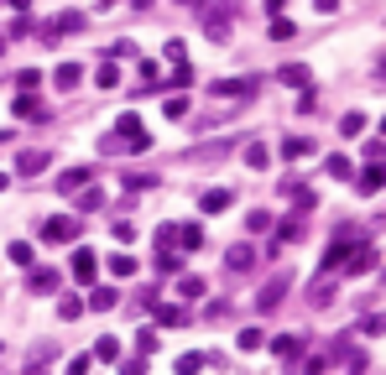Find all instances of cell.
I'll return each mask as SVG.
<instances>
[{"mask_svg": "<svg viewBox=\"0 0 386 375\" xmlns=\"http://www.w3.org/2000/svg\"><path fill=\"white\" fill-rule=\"evenodd\" d=\"M73 276L84 281V287L99 276V256H95V250H73Z\"/></svg>", "mask_w": 386, "mask_h": 375, "instance_id": "30bf717a", "label": "cell"}, {"mask_svg": "<svg viewBox=\"0 0 386 375\" xmlns=\"http://www.w3.org/2000/svg\"><path fill=\"white\" fill-rule=\"evenodd\" d=\"M131 6H152V0H131Z\"/></svg>", "mask_w": 386, "mask_h": 375, "instance_id": "9f6ffc18", "label": "cell"}, {"mask_svg": "<svg viewBox=\"0 0 386 375\" xmlns=\"http://www.w3.org/2000/svg\"><path fill=\"white\" fill-rule=\"evenodd\" d=\"M89 365H95V355H73V359H68V370H73V375H84Z\"/></svg>", "mask_w": 386, "mask_h": 375, "instance_id": "f6af8a7d", "label": "cell"}, {"mask_svg": "<svg viewBox=\"0 0 386 375\" xmlns=\"http://www.w3.org/2000/svg\"><path fill=\"white\" fill-rule=\"evenodd\" d=\"M6 47H11V37H0V52H6Z\"/></svg>", "mask_w": 386, "mask_h": 375, "instance_id": "db71d44e", "label": "cell"}, {"mask_svg": "<svg viewBox=\"0 0 386 375\" xmlns=\"http://www.w3.org/2000/svg\"><path fill=\"white\" fill-rule=\"evenodd\" d=\"M136 350H141V355L157 350V328H141V333H136Z\"/></svg>", "mask_w": 386, "mask_h": 375, "instance_id": "ab89813d", "label": "cell"}, {"mask_svg": "<svg viewBox=\"0 0 386 375\" xmlns=\"http://www.w3.org/2000/svg\"><path fill=\"white\" fill-rule=\"evenodd\" d=\"M11 11H16V16H26V11H32V0H6Z\"/></svg>", "mask_w": 386, "mask_h": 375, "instance_id": "f907efd6", "label": "cell"}, {"mask_svg": "<svg viewBox=\"0 0 386 375\" xmlns=\"http://www.w3.org/2000/svg\"><path fill=\"white\" fill-rule=\"evenodd\" d=\"M313 6L324 11V16H334V11H339V0H313Z\"/></svg>", "mask_w": 386, "mask_h": 375, "instance_id": "681fc988", "label": "cell"}, {"mask_svg": "<svg viewBox=\"0 0 386 375\" xmlns=\"http://www.w3.org/2000/svg\"><path fill=\"white\" fill-rule=\"evenodd\" d=\"M0 193H6V172H0Z\"/></svg>", "mask_w": 386, "mask_h": 375, "instance_id": "11a10c76", "label": "cell"}, {"mask_svg": "<svg viewBox=\"0 0 386 375\" xmlns=\"http://www.w3.org/2000/svg\"><path fill=\"white\" fill-rule=\"evenodd\" d=\"M110 276H115V281L136 276V256H126V250H121V256H110Z\"/></svg>", "mask_w": 386, "mask_h": 375, "instance_id": "83f0119b", "label": "cell"}, {"mask_svg": "<svg viewBox=\"0 0 386 375\" xmlns=\"http://www.w3.org/2000/svg\"><path fill=\"white\" fill-rule=\"evenodd\" d=\"M355 183H361V193H381V188H386V162H370Z\"/></svg>", "mask_w": 386, "mask_h": 375, "instance_id": "7c38bea8", "label": "cell"}, {"mask_svg": "<svg viewBox=\"0 0 386 375\" xmlns=\"http://www.w3.org/2000/svg\"><path fill=\"white\" fill-rule=\"evenodd\" d=\"M115 240H126V245H131V240H136V224H131V219H115Z\"/></svg>", "mask_w": 386, "mask_h": 375, "instance_id": "b9f144b4", "label": "cell"}, {"mask_svg": "<svg viewBox=\"0 0 386 375\" xmlns=\"http://www.w3.org/2000/svg\"><path fill=\"white\" fill-rule=\"evenodd\" d=\"M115 302H121V292H115V287H95V292H89V307H95V313H110Z\"/></svg>", "mask_w": 386, "mask_h": 375, "instance_id": "44dd1931", "label": "cell"}, {"mask_svg": "<svg viewBox=\"0 0 386 375\" xmlns=\"http://www.w3.org/2000/svg\"><path fill=\"white\" fill-rule=\"evenodd\" d=\"M287 287H292V276H287V271H282V276H272V281L261 287V297H256V313H272V307H282Z\"/></svg>", "mask_w": 386, "mask_h": 375, "instance_id": "3957f363", "label": "cell"}, {"mask_svg": "<svg viewBox=\"0 0 386 375\" xmlns=\"http://www.w3.org/2000/svg\"><path fill=\"white\" fill-rule=\"evenodd\" d=\"M224 266H230V271H251V266H256V250H251V245H230Z\"/></svg>", "mask_w": 386, "mask_h": 375, "instance_id": "e0dca14e", "label": "cell"}, {"mask_svg": "<svg viewBox=\"0 0 386 375\" xmlns=\"http://www.w3.org/2000/svg\"><path fill=\"white\" fill-rule=\"evenodd\" d=\"M84 183H95V167H68V172L58 178V193H78Z\"/></svg>", "mask_w": 386, "mask_h": 375, "instance_id": "8fae6325", "label": "cell"}, {"mask_svg": "<svg viewBox=\"0 0 386 375\" xmlns=\"http://www.w3.org/2000/svg\"><path fill=\"white\" fill-rule=\"evenodd\" d=\"M115 125H121V130L99 136V152H104V156H115V152H152V136L141 130V120L131 115V110H126L121 120H115Z\"/></svg>", "mask_w": 386, "mask_h": 375, "instance_id": "6da1fadb", "label": "cell"}, {"mask_svg": "<svg viewBox=\"0 0 386 375\" xmlns=\"http://www.w3.org/2000/svg\"><path fill=\"white\" fill-rule=\"evenodd\" d=\"M162 115H167V120H183V115H188V94H183V89H172L167 99H162Z\"/></svg>", "mask_w": 386, "mask_h": 375, "instance_id": "ffe728a7", "label": "cell"}, {"mask_svg": "<svg viewBox=\"0 0 386 375\" xmlns=\"http://www.w3.org/2000/svg\"><path fill=\"white\" fill-rule=\"evenodd\" d=\"M178 297H183V302L204 297V281H198V276H183V281H178Z\"/></svg>", "mask_w": 386, "mask_h": 375, "instance_id": "d6a6232c", "label": "cell"}, {"mask_svg": "<svg viewBox=\"0 0 386 375\" xmlns=\"http://www.w3.org/2000/svg\"><path fill=\"white\" fill-rule=\"evenodd\" d=\"M95 84H99V89H121V68L104 58V63H99V73H95Z\"/></svg>", "mask_w": 386, "mask_h": 375, "instance_id": "f1b7e54d", "label": "cell"}, {"mask_svg": "<svg viewBox=\"0 0 386 375\" xmlns=\"http://www.w3.org/2000/svg\"><path fill=\"white\" fill-rule=\"evenodd\" d=\"M277 78H282V84H292V89H308V84H313V73L303 68V63H282V68H277Z\"/></svg>", "mask_w": 386, "mask_h": 375, "instance_id": "5bb4252c", "label": "cell"}, {"mask_svg": "<svg viewBox=\"0 0 386 375\" xmlns=\"http://www.w3.org/2000/svg\"><path fill=\"white\" fill-rule=\"evenodd\" d=\"M78 193H84V198H78V214H89V209H104V188L84 183V188H78Z\"/></svg>", "mask_w": 386, "mask_h": 375, "instance_id": "7402d4cb", "label": "cell"}, {"mask_svg": "<svg viewBox=\"0 0 386 375\" xmlns=\"http://www.w3.org/2000/svg\"><path fill=\"white\" fill-rule=\"evenodd\" d=\"M261 78H219L215 84V99H251Z\"/></svg>", "mask_w": 386, "mask_h": 375, "instance_id": "5b68a950", "label": "cell"}, {"mask_svg": "<svg viewBox=\"0 0 386 375\" xmlns=\"http://www.w3.org/2000/svg\"><path fill=\"white\" fill-rule=\"evenodd\" d=\"M167 84H172V89H188V84H193V68H188V63H172V78H167Z\"/></svg>", "mask_w": 386, "mask_h": 375, "instance_id": "74e56055", "label": "cell"}, {"mask_svg": "<svg viewBox=\"0 0 386 375\" xmlns=\"http://www.w3.org/2000/svg\"><path fill=\"white\" fill-rule=\"evenodd\" d=\"M95 359H99V365H115V359H121V339H110V333H104V339L95 344Z\"/></svg>", "mask_w": 386, "mask_h": 375, "instance_id": "603a6c76", "label": "cell"}, {"mask_svg": "<svg viewBox=\"0 0 386 375\" xmlns=\"http://www.w3.org/2000/svg\"><path fill=\"white\" fill-rule=\"evenodd\" d=\"M246 230H251V235H266V230H272V214H266V209H251V214H246Z\"/></svg>", "mask_w": 386, "mask_h": 375, "instance_id": "4dcf8cb0", "label": "cell"}, {"mask_svg": "<svg viewBox=\"0 0 386 375\" xmlns=\"http://www.w3.org/2000/svg\"><path fill=\"white\" fill-rule=\"evenodd\" d=\"M178 6H204V0H178Z\"/></svg>", "mask_w": 386, "mask_h": 375, "instance_id": "f5cc1de1", "label": "cell"}, {"mask_svg": "<svg viewBox=\"0 0 386 375\" xmlns=\"http://www.w3.org/2000/svg\"><path fill=\"white\" fill-rule=\"evenodd\" d=\"M178 245L183 250H204V224H178Z\"/></svg>", "mask_w": 386, "mask_h": 375, "instance_id": "ac0fdd59", "label": "cell"}, {"mask_svg": "<svg viewBox=\"0 0 386 375\" xmlns=\"http://www.w3.org/2000/svg\"><path fill=\"white\" fill-rule=\"evenodd\" d=\"M282 6H287V0H266V11H272V16H282Z\"/></svg>", "mask_w": 386, "mask_h": 375, "instance_id": "816d5d0a", "label": "cell"}, {"mask_svg": "<svg viewBox=\"0 0 386 375\" xmlns=\"http://www.w3.org/2000/svg\"><path fill=\"white\" fill-rule=\"evenodd\" d=\"M235 344L251 355V350H261V344H266V333H261V328H241V339H235Z\"/></svg>", "mask_w": 386, "mask_h": 375, "instance_id": "8d00e7d4", "label": "cell"}, {"mask_svg": "<svg viewBox=\"0 0 386 375\" xmlns=\"http://www.w3.org/2000/svg\"><path fill=\"white\" fill-rule=\"evenodd\" d=\"M350 167H355V162H350V156H339V152H334V156L324 162V172H329V178H339V183L350 178Z\"/></svg>", "mask_w": 386, "mask_h": 375, "instance_id": "1f68e13d", "label": "cell"}, {"mask_svg": "<svg viewBox=\"0 0 386 375\" xmlns=\"http://www.w3.org/2000/svg\"><path fill=\"white\" fill-rule=\"evenodd\" d=\"M230 188H209V193L204 198H198V209H204V214H224V209H230Z\"/></svg>", "mask_w": 386, "mask_h": 375, "instance_id": "4fadbf2b", "label": "cell"}, {"mask_svg": "<svg viewBox=\"0 0 386 375\" xmlns=\"http://www.w3.org/2000/svg\"><path fill=\"white\" fill-rule=\"evenodd\" d=\"M58 287H63V271H52V266H32L26 292H58Z\"/></svg>", "mask_w": 386, "mask_h": 375, "instance_id": "ba28073f", "label": "cell"}, {"mask_svg": "<svg viewBox=\"0 0 386 375\" xmlns=\"http://www.w3.org/2000/svg\"><path fill=\"white\" fill-rule=\"evenodd\" d=\"M121 370H126V375H141V370H146V355H136V359H121Z\"/></svg>", "mask_w": 386, "mask_h": 375, "instance_id": "7dc6e473", "label": "cell"}, {"mask_svg": "<svg viewBox=\"0 0 386 375\" xmlns=\"http://www.w3.org/2000/svg\"><path fill=\"white\" fill-rule=\"evenodd\" d=\"M204 37L209 42H230V11H209L204 16Z\"/></svg>", "mask_w": 386, "mask_h": 375, "instance_id": "9c48e42d", "label": "cell"}, {"mask_svg": "<svg viewBox=\"0 0 386 375\" xmlns=\"http://www.w3.org/2000/svg\"><path fill=\"white\" fill-rule=\"evenodd\" d=\"M266 162H272V152H266L261 141H246V167H251V172H261Z\"/></svg>", "mask_w": 386, "mask_h": 375, "instance_id": "484cf974", "label": "cell"}, {"mask_svg": "<svg viewBox=\"0 0 386 375\" xmlns=\"http://www.w3.org/2000/svg\"><path fill=\"white\" fill-rule=\"evenodd\" d=\"M162 58H167V63H183V42H178V37H172V42L162 47Z\"/></svg>", "mask_w": 386, "mask_h": 375, "instance_id": "bcb514c9", "label": "cell"}, {"mask_svg": "<svg viewBox=\"0 0 386 375\" xmlns=\"http://www.w3.org/2000/svg\"><path fill=\"white\" fill-rule=\"evenodd\" d=\"M376 245H355L350 250V256H344V266H339V271H350V276H366V271H376Z\"/></svg>", "mask_w": 386, "mask_h": 375, "instance_id": "277c9868", "label": "cell"}, {"mask_svg": "<svg viewBox=\"0 0 386 375\" xmlns=\"http://www.w3.org/2000/svg\"><path fill=\"white\" fill-rule=\"evenodd\" d=\"M16 84H21V89H37V84H42V73H37V68H26V73H16Z\"/></svg>", "mask_w": 386, "mask_h": 375, "instance_id": "ee69618b", "label": "cell"}, {"mask_svg": "<svg viewBox=\"0 0 386 375\" xmlns=\"http://www.w3.org/2000/svg\"><path fill=\"white\" fill-rule=\"evenodd\" d=\"M11 115H16V120H42V99H37V89H21L16 99H11Z\"/></svg>", "mask_w": 386, "mask_h": 375, "instance_id": "52a82bcc", "label": "cell"}, {"mask_svg": "<svg viewBox=\"0 0 386 375\" xmlns=\"http://www.w3.org/2000/svg\"><path fill=\"white\" fill-rule=\"evenodd\" d=\"M308 152H313L308 136H287V141H282V156H287V162H298V156H308Z\"/></svg>", "mask_w": 386, "mask_h": 375, "instance_id": "d4e9b609", "label": "cell"}, {"mask_svg": "<svg viewBox=\"0 0 386 375\" xmlns=\"http://www.w3.org/2000/svg\"><path fill=\"white\" fill-rule=\"evenodd\" d=\"M99 6H115V0H99Z\"/></svg>", "mask_w": 386, "mask_h": 375, "instance_id": "6f0895ef", "label": "cell"}, {"mask_svg": "<svg viewBox=\"0 0 386 375\" xmlns=\"http://www.w3.org/2000/svg\"><path fill=\"white\" fill-rule=\"evenodd\" d=\"M272 355H277V359H287V365H292V359L303 355V339H298V333H282V339H272Z\"/></svg>", "mask_w": 386, "mask_h": 375, "instance_id": "9a60e30c", "label": "cell"}, {"mask_svg": "<svg viewBox=\"0 0 386 375\" xmlns=\"http://www.w3.org/2000/svg\"><path fill=\"white\" fill-rule=\"evenodd\" d=\"M361 333H386V313H381V318H366Z\"/></svg>", "mask_w": 386, "mask_h": 375, "instance_id": "c3c4849f", "label": "cell"}, {"mask_svg": "<svg viewBox=\"0 0 386 375\" xmlns=\"http://www.w3.org/2000/svg\"><path fill=\"white\" fill-rule=\"evenodd\" d=\"M178 266H183V250H172V245H157V271H178Z\"/></svg>", "mask_w": 386, "mask_h": 375, "instance_id": "cb8c5ba5", "label": "cell"}, {"mask_svg": "<svg viewBox=\"0 0 386 375\" xmlns=\"http://www.w3.org/2000/svg\"><path fill=\"white\" fill-rule=\"evenodd\" d=\"M104 58H110V63H121V58L136 63V42H110V47H104Z\"/></svg>", "mask_w": 386, "mask_h": 375, "instance_id": "e575fe53", "label": "cell"}, {"mask_svg": "<svg viewBox=\"0 0 386 375\" xmlns=\"http://www.w3.org/2000/svg\"><path fill=\"white\" fill-rule=\"evenodd\" d=\"M235 141H215V146H198V152H188V156H224Z\"/></svg>", "mask_w": 386, "mask_h": 375, "instance_id": "60d3db41", "label": "cell"}, {"mask_svg": "<svg viewBox=\"0 0 386 375\" xmlns=\"http://www.w3.org/2000/svg\"><path fill=\"white\" fill-rule=\"evenodd\" d=\"M6 256H11V261H16V266H32V261H37V250H32V245H26V240H16V245H11V250H6Z\"/></svg>", "mask_w": 386, "mask_h": 375, "instance_id": "d590c367", "label": "cell"}, {"mask_svg": "<svg viewBox=\"0 0 386 375\" xmlns=\"http://www.w3.org/2000/svg\"><path fill=\"white\" fill-rule=\"evenodd\" d=\"M52 84H58V89H78V84H84V68H78V63H63V68L52 73Z\"/></svg>", "mask_w": 386, "mask_h": 375, "instance_id": "d6986e66", "label": "cell"}, {"mask_svg": "<svg viewBox=\"0 0 386 375\" xmlns=\"http://www.w3.org/2000/svg\"><path fill=\"white\" fill-rule=\"evenodd\" d=\"M16 172H21V178H37V172H47V152H21V156H16Z\"/></svg>", "mask_w": 386, "mask_h": 375, "instance_id": "2e32d148", "label": "cell"}, {"mask_svg": "<svg viewBox=\"0 0 386 375\" xmlns=\"http://www.w3.org/2000/svg\"><path fill=\"white\" fill-rule=\"evenodd\" d=\"M339 136H366V115H361V110H350V115L339 120Z\"/></svg>", "mask_w": 386, "mask_h": 375, "instance_id": "f546056e", "label": "cell"}, {"mask_svg": "<svg viewBox=\"0 0 386 375\" xmlns=\"http://www.w3.org/2000/svg\"><path fill=\"white\" fill-rule=\"evenodd\" d=\"M292 198H298V214H308L318 198H313V188H292Z\"/></svg>", "mask_w": 386, "mask_h": 375, "instance_id": "f35d334b", "label": "cell"}, {"mask_svg": "<svg viewBox=\"0 0 386 375\" xmlns=\"http://www.w3.org/2000/svg\"><path fill=\"white\" fill-rule=\"evenodd\" d=\"M178 370H183V375H193V370H204V355H183V359H178Z\"/></svg>", "mask_w": 386, "mask_h": 375, "instance_id": "7bdbcfd3", "label": "cell"}, {"mask_svg": "<svg viewBox=\"0 0 386 375\" xmlns=\"http://www.w3.org/2000/svg\"><path fill=\"white\" fill-rule=\"evenodd\" d=\"M78 313H84V297H78V292H68V297H58V318H63V324H73Z\"/></svg>", "mask_w": 386, "mask_h": 375, "instance_id": "4316f807", "label": "cell"}, {"mask_svg": "<svg viewBox=\"0 0 386 375\" xmlns=\"http://www.w3.org/2000/svg\"><path fill=\"white\" fill-rule=\"evenodd\" d=\"M152 313H157V324H162V328H183V324H188V307H183V302H162V297H157Z\"/></svg>", "mask_w": 386, "mask_h": 375, "instance_id": "8992f818", "label": "cell"}, {"mask_svg": "<svg viewBox=\"0 0 386 375\" xmlns=\"http://www.w3.org/2000/svg\"><path fill=\"white\" fill-rule=\"evenodd\" d=\"M292 37H298V26H292L287 16H277L272 21V42H292Z\"/></svg>", "mask_w": 386, "mask_h": 375, "instance_id": "836d02e7", "label": "cell"}, {"mask_svg": "<svg viewBox=\"0 0 386 375\" xmlns=\"http://www.w3.org/2000/svg\"><path fill=\"white\" fill-rule=\"evenodd\" d=\"M42 240L47 245H73L78 240V214H52V219H42Z\"/></svg>", "mask_w": 386, "mask_h": 375, "instance_id": "7a4b0ae2", "label": "cell"}]
</instances>
